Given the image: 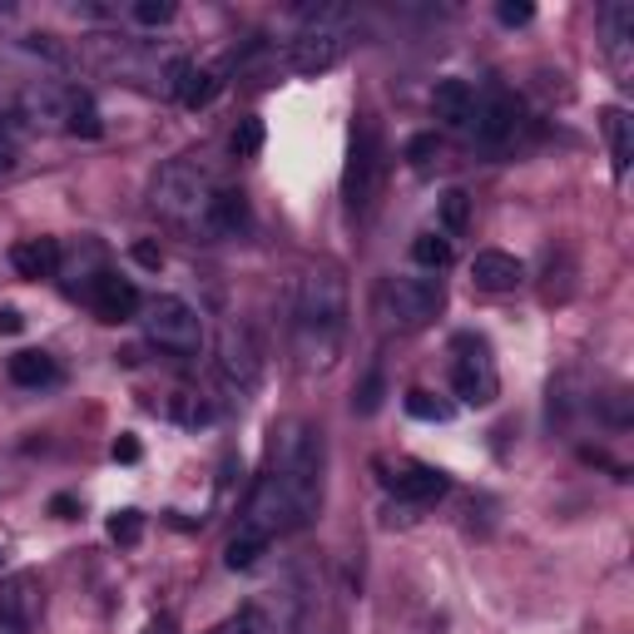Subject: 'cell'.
Here are the masks:
<instances>
[{
  "label": "cell",
  "instance_id": "obj_3",
  "mask_svg": "<svg viewBox=\"0 0 634 634\" xmlns=\"http://www.w3.org/2000/svg\"><path fill=\"white\" fill-rule=\"evenodd\" d=\"M214 198H218L214 168L198 164V158H174V164H164V168H158V178H154V208L174 228H188V234L208 238Z\"/></svg>",
  "mask_w": 634,
  "mask_h": 634
},
{
  "label": "cell",
  "instance_id": "obj_31",
  "mask_svg": "<svg viewBox=\"0 0 634 634\" xmlns=\"http://www.w3.org/2000/svg\"><path fill=\"white\" fill-rule=\"evenodd\" d=\"M407 411H411L417 421H451V407H447V401L431 397V392H421V387H417V392H407Z\"/></svg>",
  "mask_w": 634,
  "mask_h": 634
},
{
  "label": "cell",
  "instance_id": "obj_22",
  "mask_svg": "<svg viewBox=\"0 0 634 634\" xmlns=\"http://www.w3.org/2000/svg\"><path fill=\"white\" fill-rule=\"evenodd\" d=\"M605 140H610V158H615V174H630V158H634V120H630V110L610 104V110H605Z\"/></svg>",
  "mask_w": 634,
  "mask_h": 634
},
{
  "label": "cell",
  "instance_id": "obj_16",
  "mask_svg": "<svg viewBox=\"0 0 634 634\" xmlns=\"http://www.w3.org/2000/svg\"><path fill=\"white\" fill-rule=\"evenodd\" d=\"M164 84L188 104V110H208V104L218 100V90H224L218 70H198L194 60H174V65H168V80H164Z\"/></svg>",
  "mask_w": 634,
  "mask_h": 634
},
{
  "label": "cell",
  "instance_id": "obj_19",
  "mask_svg": "<svg viewBox=\"0 0 634 634\" xmlns=\"http://www.w3.org/2000/svg\"><path fill=\"white\" fill-rule=\"evenodd\" d=\"M392 491L411 505H427V501H441V495L451 491V481H447V471H437V467H407L392 476Z\"/></svg>",
  "mask_w": 634,
  "mask_h": 634
},
{
  "label": "cell",
  "instance_id": "obj_29",
  "mask_svg": "<svg viewBox=\"0 0 634 634\" xmlns=\"http://www.w3.org/2000/svg\"><path fill=\"white\" fill-rule=\"evenodd\" d=\"M263 120L258 114H248V120H238V130H234V154L238 158H253V154H263Z\"/></svg>",
  "mask_w": 634,
  "mask_h": 634
},
{
  "label": "cell",
  "instance_id": "obj_18",
  "mask_svg": "<svg viewBox=\"0 0 634 634\" xmlns=\"http://www.w3.org/2000/svg\"><path fill=\"white\" fill-rule=\"evenodd\" d=\"M431 110H437V120L451 124V130H471L476 90H471L467 80H441L437 90H431Z\"/></svg>",
  "mask_w": 634,
  "mask_h": 634
},
{
  "label": "cell",
  "instance_id": "obj_38",
  "mask_svg": "<svg viewBox=\"0 0 634 634\" xmlns=\"http://www.w3.org/2000/svg\"><path fill=\"white\" fill-rule=\"evenodd\" d=\"M134 258H140L144 268H158V263H164V253H158L154 243H134Z\"/></svg>",
  "mask_w": 634,
  "mask_h": 634
},
{
  "label": "cell",
  "instance_id": "obj_7",
  "mask_svg": "<svg viewBox=\"0 0 634 634\" xmlns=\"http://www.w3.org/2000/svg\"><path fill=\"white\" fill-rule=\"evenodd\" d=\"M441 303H447L441 278H382V288H377V317L387 327H407V333L427 327L441 313Z\"/></svg>",
  "mask_w": 634,
  "mask_h": 634
},
{
  "label": "cell",
  "instance_id": "obj_26",
  "mask_svg": "<svg viewBox=\"0 0 634 634\" xmlns=\"http://www.w3.org/2000/svg\"><path fill=\"white\" fill-rule=\"evenodd\" d=\"M411 258L421 263V268H431V273H441L451 258H457V243H451L447 234H421L417 243H411Z\"/></svg>",
  "mask_w": 634,
  "mask_h": 634
},
{
  "label": "cell",
  "instance_id": "obj_25",
  "mask_svg": "<svg viewBox=\"0 0 634 634\" xmlns=\"http://www.w3.org/2000/svg\"><path fill=\"white\" fill-rule=\"evenodd\" d=\"M263 551H268V535H258V531H248V525H243L234 541L224 545V565H228V570H253Z\"/></svg>",
  "mask_w": 634,
  "mask_h": 634
},
{
  "label": "cell",
  "instance_id": "obj_23",
  "mask_svg": "<svg viewBox=\"0 0 634 634\" xmlns=\"http://www.w3.org/2000/svg\"><path fill=\"white\" fill-rule=\"evenodd\" d=\"M65 134H75V140H100V134H104L100 104H94L84 90H70V104H65Z\"/></svg>",
  "mask_w": 634,
  "mask_h": 634
},
{
  "label": "cell",
  "instance_id": "obj_30",
  "mask_svg": "<svg viewBox=\"0 0 634 634\" xmlns=\"http://www.w3.org/2000/svg\"><path fill=\"white\" fill-rule=\"evenodd\" d=\"M110 541H114V545H140V541H144V515H140V511L110 515Z\"/></svg>",
  "mask_w": 634,
  "mask_h": 634
},
{
  "label": "cell",
  "instance_id": "obj_41",
  "mask_svg": "<svg viewBox=\"0 0 634 634\" xmlns=\"http://www.w3.org/2000/svg\"><path fill=\"white\" fill-rule=\"evenodd\" d=\"M144 634H174V625H168V620H150V625H144Z\"/></svg>",
  "mask_w": 634,
  "mask_h": 634
},
{
  "label": "cell",
  "instance_id": "obj_9",
  "mask_svg": "<svg viewBox=\"0 0 634 634\" xmlns=\"http://www.w3.org/2000/svg\"><path fill=\"white\" fill-rule=\"evenodd\" d=\"M218 377L234 397H253L263 382V352L253 342V333L243 323H228L218 333Z\"/></svg>",
  "mask_w": 634,
  "mask_h": 634
},
{
  "label": "cell",
  "instance_id": "obj_36",
  "mask_svg": "<svg viewBox=\"0 0 634 634\" xmlns=\"http://www.w3.org/2000/svg\"><path fill=\"white\" fill-rule=\"evenodd\" d=\"M16 164H20V144L10 134H0V174H10Z\"/></svg>",
  "mask_w": 634,
  "mask_h": 634
},
{
  "label": "cell",
  "instance_id": "obj_12",
  "mask_svg": "<svg viewBox=\"0 0 634 634\" xmlns=\"http://www.w3.org/2000/svg\"><path fill=\"white\" fill-rule=\"evenodd\" d=\"M600 25H605V55L620 84H634V6L630 0H610L600 10Z\"/></svg>",
  "mask_w": 634,
  "mask_h": 634
},
{
  "label": "cell",
  "instance_id": "obj_28",
  "mask_svg": "<svg viewBox=\"0 0 634 634\" xmlns=\"http://www.w3.org/2000/svg\"><path fill=\"white\" fill-rule=\"evenodd\" d=\"M214 634H268V620H263V605L258 600H248V605L238 610V615H228L224 625H218Z\"/></svg>",
  "mask_w": 634,
  "mask_h": 634
},
{
  "label": "cell",
  "instance_id": "obj_15",
  "mask_svg": "<svg viewBox=\"0 0 634 634\" xmlns=\"http://www.w3.org/2000/svg\"><path fill=\"white\" fill-rule=\"evenodd\" d=\"M521 278H525V263L515 258V253L481 248L471 258V283L481 293H511V288H521Z\"/></svg>",
  "mask_w": 634,
  "mask_h": 634
},
{
  "label": "cell",
  "instance_id": "obj_11",
  "mask_svg": "<svg viewBox=\"0 0 634 634\" xmlns=\"http://www.w3.org/2000/svg\"><path fill=\"white\" fill-rule=\"evenodd\" d=\"M515 124H521V100H515L511 90H491L485 100H476V114H471L476 144L501 150V144L515 134Z\"/></svg>",
  "mask_w": 634,
  "mask_h": 634
},
{
  "label": "cell",
  "instance_id": "obj_34",
  "mask_svg": "<svg viewBox=\"0 0 634 634\" xmlns=\"http://www.w3.org/2000/svg\"><path fill=\"white\" fill-rule=\"evenodd\" d=\"M495 16H501V25H531V16H535V10L525 6V0H505V6L495 10Z\"/></svg>",
  "mask_w": 634,
  "mask_h": 634
},
{
  "label": "cell",
  "instance_id": "obj_14",
  "mask_svg": "<svg viewBox=\"0 0 634 634\" xmlns=\"http://www.w3.org/2000/svg\"><path fill=\"white\" fill-rule=\"evenodd\" d=\"M90 308H94L100 323H130V317H140L144 298H140V288H134L130 278H120V273H94Z\"/></svg>",
  "mask_w": 634,
  "mask_h": 634
},
{
  "label": "cell",
  "instance_id": "obj_35",
  "mask_svg": "<svg viewBox=\"0 0 634 634\" xmlns=\"http://www.w3.org/2000/svg\"><path fill=\"white\" fill-rule=\"evenodd\" d=\"M431 154H437V134H417V140L407 144V158H411V164H427Z\"/></svg>",
  "mask_w": 634,
  "mask_h": 634
},
{
  "label": "cell",
  "instance_id": "obj_10",
  "mask_svg": "<svg viewBox=\"0 0 634 634\" xmlns=\"http://www.w3.org/2000/svg\"><path fill=\"white\" fill-rule=\"evenodd\" d=\"M40 610H45V590H40V580L30 570L0 580V630H10V634L35 630Z\"/></svg>",
  "mask_w": 634,
  "mask_h": 634
},
{
  "label": "cell",
  "instance_id": "obj_4",
  "mask_svg": "<svg viewBox=\"0 0 634 634\" xmlns=\"http://www.w3.org/2000/svg\"><path fill=\"white\" fill-rule=\"evenodd\" d=\"M352 10L337 6V0H327V6H308L298 20V35H293V70L298 75H327L333 65H342V55L352 50Z\"/></svg>",
  "mask_w": 634,
  "mask_h": 634
},
{
  "label": "cell",
  "instance_id": "obj_27",
  "mask_svg": "<svg viewBox=\"0 0 634 634\" xmlns=\"http://www.w3.org/2000/svg\"><path fill=\"white\" fill-rule=\"evenodd\" d=\"M168 417H174L178 427H208V421H214V407H208L204 397H194V392H174Z\"/></svg>",
  "mask_w": 634,
  "mask_h": 634
},
{
  "label": "cell",
  "instance_id": "obj_37",
  "mask_svg": "<svg viewBox=\"0 0 634 634\" xmlns=\"http://www.w3.org/2000/svg\"><path fill=\"white\" fill-rule=\"evenodd\" d=\"M114 461L134 467V461H140V441H134V437H120V441H114Z\"/></svg>",
  "mask_w": 634,
  "mask_h": 634
},
{
  "label": "cell",
  "instance_id": "obj_20",
  "mask_svg": "<svg viewBox=\"0 0 634 634\" xmlns=\"http://www.w3.org/2000/svg\"><path fill=\"white\" fill-rule=\"evenodd\" d=\"M248 228V204L234 188H218L214 198V214H208V238H238Z\"/></svg>",
  "mask_w": 634,
  "mask_h": 634
},
{
  "label": "cell",
  "instance_id": "obj_5",
  "mask_svg": "<svg viewBox=\"0 0 634 634\" xmlns=\"http://www.w3.org/2000/svg\"><path fill=\"white\" fill-rule=\"evenodd\" d=\"M140 323H144V337L168 357H198V347H204V323L174 293H158V298L144 303Z\"/></svg>",
  "mask_w": 634,
  "mask_h": 634
},
{
  "label": "cell",
  "instance_id": "obj_17",
  "mask_svg": "<svg viewBox=\"0 0 634 634\" xmlns=\"http://www.w3.org/2000/svg\"><path fill=\"white\" fill-rule=\"evenodd\" d=\"M10 268L20 273V278H55L60 273V243L55 238H20L16 248H10Z\"/></svg>",
  "mask_w": 634,
  "mask_h": 634
},
{
  "label": "cell",
  "instance_id": "obj_33",
  "mask_svg": "<svg viewBox=\"0 0 634 634\" xmlns=\"http://www.w3.org/2000/svg\"><path fill=\"white\" fill-rule=\"evenodd\" d=\"M174 0H134V20L140 25H150V30H158V25H168L174 20Z\"/></svg>",
  "mask_w": 634,
  "mask_h": 634
},
{
  "label": "cell",
  "instance_id": "obj_42",
  "mask_svg": "<svg viewBox=\"0 0 634 634\" xmlns=\"http://www.w3.org/2000/svg\"><path fill=\"white\" fill-rule=\"evenodd\" d=\"M0 560H6V551H0Z\"/></svg>",
  "mask_w": 634,
  "mask_h": 634
},
{
  "label": "cell",
  "instance_id": "obj_40",
  "mask_svg": "<svg viewBox=\"0 0 634 634\" xmlns=\"http://www.w3.org/2000/svg\"><path fill=\"white\" fill-rule=\"evenodd\" d=\"M20 327H25V317H20L16 308H6V313H0V333H20Z\"/></svg>",
  "mask_w": 634,
  "mask_h": 634
},
{
  "label": "cell",
  "instance_id": "obj_1",
  "mask_svg": "<svg viewBox=\"0 0 634 634\" xmlns=\"http://www.w3.org/2000/svg\"><path fill=\"white\" fill-rule=\"evenodd\" d=\"M347 342V283L333 268L303 278L298 308H293V347L303 372H333Z\"/></svg>",
  "mask_w": 634,
  "mask_h": 634
},
{
  "label": "cell",
  "instance_id": "obj_39",
  "mask_svg": "<svg viewBox=\"0 0 634 634\" xmlns=\"http://www.w3.org/2000/svg\"><path fill=\"white\" fill-rule=\"evenodd\" d=\"M50 511H55V515H60V521H70V515H75V511H80V505H75V501H70V495H55V501H50Z\"/></svg>",
  "mask_w": 634,
  "mask_h": 634
},
{
  "label": "cell",
  "instance_id": "obj_13",
  "mask_svg": "<svg viewBox=\"0 0 634 634\" xmlns=\"http://www.w3.org/2000/svg\"><path fill=\"white\" fill-rule=\"evenodd\" d=\"M243 525L248 531H258V535H283V531H298L293 525V511H288V495L278 491V481H273L268 471L258 476V485H253V495H248V511H243Z\"/></svg>",
  "mask_w": 634,
  "mask_h": 634
},
{
  "label": "cell",
  "instance_id": "obj_43",
  "mask_svg": "<svg viewBox=\"0 0 634 634\" xmlns=\"http://www.w3.org/2000/svg\"><path fill=\"white\" fill-rule=\"evenodd\" d=\"M6 634H10V630H6Z\"/></svg>",
  "mask_w": 634,
  "mask_h": 634
},
{
  "label": "cell",
  "instance_id": "obj_24",
  "mask_svg": "<svg viewBox=\"0 0 634 634\" xmlns=\"http://www.w3.org/2000/svg\"><path fill=\"white\" fill-rule=\"evenodd\" d=\"M467 224H471V194L467 188H447L437 198V234L457 238V234H467Z\"/></svg>",
  "mask_w": 634,
  "mask_h": 634
},
{
  "label": "cell",
  "instance_id": "obj_2",
  "mask_svg": "<svg viewBox=\"0 0 634 634\" xmlns=\"http://www.w3.org/2000/svg\"><path fill=\"white\" fill-rule=\"evenodd\" d=\"M268 476L288 495L293 525H308L323 505V437L308 421H283L273 431V467Z\"/></svg>",
  "mask_w": 634,
  "mask_h": 634
},
{
  "label": "cell",
  "instance_id": "obj_21",
  "mask_svg": "<svg viewBox=\"0 0 634 634\" xmlns=\"http://www.w3.org/2000/svg\"><path fill=\"white\" fill-rule=\"evenodd\" d=\"M60 377L55 357L50 352H35V347H25V352L10 357V382L16 387H50Z\"/></svg>",
  "mask_w": 634,
  "mask_h": 634
},
{
  "label": "cell",
  "instance_id": "obj_8",
  "mask_svg": "<svg viewBox=\"0 0 634 634\" xmlns=\"http://www.w3.org/2000/svg\"><path fill=\"white\" fill-rule=\"evenodd\" d=\"M457 362H451V392H457L467 407H491L495 392H501V377H495V362H491V347L481 337L461 333L451 342Z\"/></svg>",
  "mask_w": 634,
  "mask_h": 634
},
{
  "label": "cell",
  "instance_id": "obj_6",
  "mask_svg": "<svg viewBox=\"0 0 634 634\" xmlns=\"http://www.w3.org/2000/svg\"><path fill=\"white\" fill-rule=\"evenodd\" d=\"M377 188H382V134L377 120H357L352 124V150H347V168H342V198L352 214H367L377 204Z\"/></svg>",
  "mask_w": 634,
  "mask_h": 634
},
{
  "label": "cell",
  "instance_id": "obj_32",
  "mask_svg": "<svg viewBox=\"0 0 634 634\" xmlns=\"http://www.w3.org/2000/svg\"><path fill=\"white\" fill-rule=\"evenodd\" d=\"M382 392H387V377L382 372H367V382L357 387V397H352V411H357V417H372V411L382 407Z\"/></svg>",
  "mask_w": 634,
  "mask_h": 634
}]
</instances>
